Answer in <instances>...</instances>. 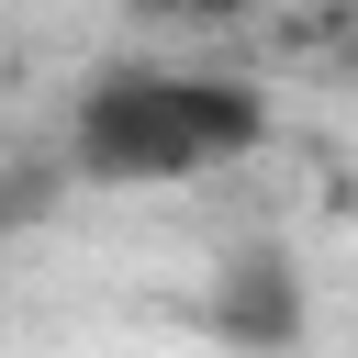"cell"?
Here are the masks:
<instances>
[{
    "instance_id": "6da1fadb",
    "label": "cell",
    "mask_w": 358,
    "mask_h": 358,
    "mask_svg": "<svg viewBox=\"0 0 358 358\" xmlns=\"http://www.w3.org/2000/svg\"><path fill=\"white\" fill-rule=\"evenodd\" d=\"M268 145V90L224 67H101L67 101V179L90 190H168L213 179Z\"/></svg>"
},
{
    "instance_id": "7a4b0ae2",
    "label": "cell",
    "mask_w": 358,
    "mask_h": 358,
    "mask_svg": "<svg viewBox=\"0 0 358 358\" xmlns=\"http://www.w3.org/2000/svg\"><path fill=\"white\" fill-rule=\"evenodd\" d=\"M201 324L235 347V358H280L302 347V257L291 246H235L201 291Z\"/></svg>"
},
{
    "instance_id": "3957f363",
    "label": "cell",
    "mask_w": 358,
    "mask_h": 358,
    "mask_svg": "<svg viewBox=\"0 0 358 358\" xmlns=\"http://www.w3.org/2000/svg\"><path fill=\"white\" fill-rule=\"evenodd\" d=\"M56 201H67V168H45V157H11V168H0V235L45 224Z\"/></svg>"
}]
</instances>
